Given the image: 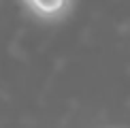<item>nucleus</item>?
Returning a JSON list of instances; mask_svg holds the SVG:
<instances>
[{"label": "nucleus", "mask_w": 130, "mask_h": 128, "mask_svg": "<svg viewBox=\"0 0 130 128\" xmlns=\"http://www.w3.org/2000/svg\"><path fill=\"white\" fill-rule=\"evenodd\" d=\"M24 9L28 11L34 19L45 21V24H56L64 21L75 9L70 0H51V2H43V0H26Z\"/></svg>", "instance_id": "obj_1"}]
</instances>
